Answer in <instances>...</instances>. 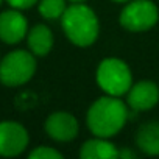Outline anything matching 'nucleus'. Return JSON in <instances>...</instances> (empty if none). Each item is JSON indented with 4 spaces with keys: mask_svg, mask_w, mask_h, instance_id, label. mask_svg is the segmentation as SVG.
<instances>
[{
    "mask_svg": "<svg viewBox=\"0 0 159 159\" xmlns=\"http://www.w3.org/2000/svg\"><path fill=\"white\" fill-rule=\"evenodd\" d=\"M69 2H72V3H84L86 0H69Z\"/></svg>",
    "mask_w": 159,
    "mask_h": 159,
    "instance_id": "16",
    "label": "nucleus"
},
{
    "mask_svg": "<svg viewBox=\"0 0 159 159\" xmlns=\"http://www.w3.org/2000/svg\"><path fill=\"white\" fill-rule=\"evenodd\" d=\"M112 2H119V3H122V2H128V0H112Z\"/></svg>",
    "mask_w": 159,
    "mask_h": 159,
    "instance_id": "17",
    "label": "nucleus"
},
{
    "mask_svg": "<svg viewBox=\"0 0 159 159\" xmlns=\"http://www.w3.org/2000/svg\"><path fill=\"white\" fill-rule=\"evenodd\" d=\"M28 145L27 129L16 122L0 123V156H17Z\"/></svg>",
    "mask_w": 159,
    "mask_h": 159,
    "instance_id": "6",
    "label": "nucleus"
},
{
    "mask_svg": "<svg viewBox=\"0 0 159 159\" xmlns=\"http://www.w3.org/2000/svg\"><path fill=\"white\" fill-rule=\"evenodd\" d=\"M66 0H41L39 2V13L44 19H59L66 11Z\"/></svg>",
    "mask_w": 159,
    "mask_h": 159,
    "instance_id": "13",
    "label": "nucleus"
},
{
    "mask_svg": "<svg viewBox=\"0 0 159 159\" xmlns=\"http://www.w3.org/2000/svg\"><path fill=\"white\" fill-rule=\"evenodd\" d=\"M0 3H2V0H0Z\"/></svg>",
    "mask_w": 159,
    "mask_h": 159,
    "instance_id": "18",
    "label": "nucleus"
},
{
    "mask_svg": "<svg viewBox=\"0 0 159 159\" xmlns=\"http://www.w3.org/2000/svg\"><path fill=\"white\" fill-rule=\"evenodd\" d=\"M159 102V88L153 81H139L128 91V105L134 111H147Z\"/></svg>",
    "mask_w": 159,
    "mask_h": 159,
    "instance_id": "9",
    "label": "nucleus"
},
{
    "mask_svg": "<svg viewBox=\"0 0 159 159\" xmlns=\"http://www.w3.org/2000/svg\"><path fill=\"white\" fill-rule=\"evenodd\" d=\"M157 16L151 0H133L120 13V25L128 31H145L157 22Z\"/></svg>",
    "mask_w": 159,
    "mask_h": 159,
    "instance_id": "5",
    "label": "nucleus"
},
{
    "mask_svg": "<svg viewBox=\"0 0 159 159\" xmlns=\"http://www.w3.org/2000/svg\"><path fill=\"white\" fill-rule=\"evenodd\" d=\"M47 134L58 142H69L78 134V122L69 112H53L45 120Z\"/></svg>",
    "mask_w": 159,
    "mask_h": 159,
    "instance_id": "7",
    "label": "nucleus"
},
{
    "mask_svg": "<svg viewBox=\"0 0 159 159\" xmlns=\"http://www.w3.org/2000/svg\"><path fill=\"white\" fill-rule=\"evenodd\" d=\"M97 83L108 95L120 97L133 84L129 67L119 58H105L97 69Z\"/></svg>",
    "mask_w": 159,
    "mask_h": 159,
    "instance_id": "3",
    "label": "nucleus"
},
{
    "mask_svg": "<svg viewBox=\"0 0 159 159\" xmlns=\"http://www.w3.org/2000/svg\"><path fill=\"white\" fill-rule=\"evenodd\" d=\"M80 157H83V159H116L119 157V151L116 145L108 142L105 137H97L81 145Z\"/></svg>",
    "mask_w": 159,
    "mask_h": 159,
    "instance_id": "10",
    "label": "nucleus"
},
{
    "mask_svg": "<svg viewBox=\"0 0 159 159\" xmlns=\"http://www.w3.org/2000/svg\"><path fill=\"white\" fill-rule=\"evenodd\" d=\"M61 27L67 39L78 47H89L98 36V19L84 3H72L61 16Z\"/></svg>",
    "mask_w": 159,
    "mask_h": 159,
    "instance_id": "2",
    "label": "nucleus"
},
{
    "mask_svg": "<svg viewBox=\"0 0 159 159\" xmlns=\"http://www.w3.org/2000/svg\"><path fill=\"white\" fill-rule=\"evenodd\" d=\"M88 128L97 137L116 136L128 120V109L122 100L108 95L94 102L88 111Z\"/></svg>",
    "mask_w": 159,
    "mask_h": 159,
    "instance_id": "1",
    "label": "nucleus"
},
{
    "mask_svg": "<svg viewBox=\"0 0 159 159\" xmlns=\"http://www.w3.org/2000/svg\"><path fill=\"white\" fill-rule=\"evenodd\" d=\"M27 34V19L16 8L0 14V39L7 44H17Z\"/></svg>",
    "mask_w": 159,
    "mask_h": 159,
    "instance_id": "8",
    "label": "nucleus"
},
{
    "mask_svg": "<svg viewBox=\"0 0 159 159\" xmlns=\"http://www.w3.org/2000/svg\"><path fill=\"white\" fill-rule=\"evenodd\" d=\"M62 154L50 147H38L30 153V159H61Z\"/></svg>",
    "mask_w": 159,
    "mask_h": 159,
    "instance_id": "14",
    "label": "nucleus"
},
{
    "mask_svg": "<svg viewBox=\"0 0 159 159\" xmlns=\"http://www.w3.org/2000/svg\"><path fill=\"white\" fill-rule=\"evenodd\" d=\"M7 2L16 10H27V8H31L38 0H7Z\"/></svg>",
    "mask_w": 159,
    "mask_h": 159,
    "instance_id": "15",
    "label": "nucleus"
},
{
    "mask_svg": "<svg viewBox=\"0 0 159 159\" xmlns=\"http://www.w3.org/2000/svg\"><path fill=\"white\" fill-rule=\"evenodd\" d=\"M36 59L25 50H14L0 62V81L5 86L14 88L25 84L34 75Z\"/></svg>",
    "mask_w": 159,
    "mask_h": 159,
    "instance_id": "4",
    "label": "nucleus"
},
{
    "mask_svg": "<svg viewBox=\"0 0 159 159\" xmlns=\"http://www.w3.org/2000/svg\"><path fill=\"white\" fill-rule=\"evenodd\" d=\"M28 47L38 56L47 55L53 47V33L47 25H34L28 33Z\"/></svg>",
    "mask_w": 159,
    "mask_h": 159,
    "instance_id": "12",
    "label": "nucleus"
},
{
    "mask_svg": "<svg viewBox=\"0 0 159 159\" xmlns=\"http://www.w3.org/2000/svg\"><path fill=\"white\" fill-rule=\"evenodd\" d=\"M136 143L139 150L148 156L159 154V122H150L142 125L136 134Z\"/></svg>",
    "mask_w": 159,
    "mask_h": 159,
    "instance_id": "11",
    "label": "nucleus"
}]
</instances>
